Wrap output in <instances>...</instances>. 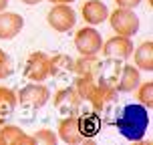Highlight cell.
Segmentation results:
<instances>
[{
	"label": "cell",
	"mask_w": 153,
	"mask_h": 145,
	"mask_svg": "<svg viewBox=\"0 0 153 145\" xmlns=\"http://www.w3.org/2000/svg\"><path fill=\"white\" fill-rule=\"evenodd\" d=\"M115 127L125 139L129 141H141L149 127V113L141 103L135 105H125V107L115 115Z\"/></svg>",
	"instance_id": "cell-1"
},
{
	"label": "cell",
	"mask_w": 153,
	"mask_h": 145,
	"mask_svg": "<svg viewBox=\"0 0 153 145\" xmlns=\"http://www.w3.org/2000/svg\"><path fill=\"white\" fill-rule=\"evenodd\" d=\"M107 18L111 22V26H113V30L117 34H123V36H135L139 32V26H141L139 16L131 8H117Z\"/></svg>",
	"instance_id": "cell-2"
},
{
	"label": "cell",
	"mask_w": 153,
	"mask_h": 145,
	"mask_svg": "<svg viewBox=\"0 0 153 145\" xmlns=\"http://www.w3.org/2000/svg\"><path fill=\"white\" fill-rule=\"evenodd\" d=\"M16 99H18V103L26 109H40L48 103L51 91L40 83H30V85L22 87L20 91L16 93Z\"/></svg>",
	"instance_id": "cell-3"
},
{
	"label": "cell",
	"mask_w": 153,
	"mask_h": 145,
	"mask_svg": "<svg viewBox=\"0 0 153 145\" xmlns=\"http://www.w3.org/2000/svg\"><path fill=\"white\" fill-rule=\"evenodd\" d=\"M24 77L28 81H34V83L46 81L51 77V57L42 51L32 53L26 59V65H24Z\"/></svg>",
	"instance_id": "cell-4"
},
{
	"label": "cell",
	"mask_w": 153,
	"mask_h": 145,
	"mask_svg": "<svg viewBox=\"0 0 153 145\" xmlns=\"http://www.w3.org/2000/svg\"><path fill=\"white\" fill-rule=\"evenodd\" d=\"M103 46V38L93 26H85L75 34V48L81 53V57H95L99 54Z\"/></svg>",
	"instance_id": "cell-5"
},
{
	"label": "cell",
	"mask_w": 153,
	"mask_h": 145,
	"mask_svg": "<svg viewBox=\"0 0 153 145\" xmlns=\"http://www.w3.org/2000/svg\"><path fill=\"white\" fill-rule=\"evenodd\" d=\"M46 20L51 24V28H54L56 32H69L76 24V12L69 4H56L51 8Z\"/></svg>",
	"instance_id": "cell-6"
},
{
	"label": "cell",
	"mask_w": 153,
	"mask_h": 145,
	"mask_svg": "<svg viewBox=\"0 0 153 145\" xmlns=\"http://www.w3.org/2000/svg\"><path fill=\"white\" fill-rule=\"evenodd\" d=\"M81 105H83V99L76 93L75 87H65L61 91H56V95H54V107L65 117L67 115H79L81 113Z\"/></svg>",
	"instance_id": "cell-7"
},
{
	"label": "cell",
	"mask_w": 153,
	"mask_h": 145,
	"mask_svg": "<svg viewBox=\"0 0 153 145\" xmlns=\"http://www.w3.org/2000/svg\"><path fill=\"white\" fill-rule=\"evenodd\" d=\"M133 42H131V36H123V34H117V36L109 38L105 45L101 46V51L105 53L107 59H117V61H125L129 59L131 53H133Z\"/></svg>",
	"instance_id": "cell-8"
},
{
	"label": "cell",
	"mask_w": 153,
	"mask_h": 145,
	"mask_svg": "<svg viewBox=\"0 0 153 145\" xmlns=\"http://www.w3.org/2000/svg\"><path fill=\"white\" fill-rule=\"evenodd\" d=\"M56 137L61 139V141H65V143H69V145L83 143L85 137L81 135L76 115H67V117L59 123V135H56Z\"/></svg>",
	"instance_id": "cell-9"
},
{
	"label": "cell",
	"mask_w": 153,
	"mask_h": 145,
	"mask_svg": "<svg viewBox=\"0 0 153 145\" xmlns=\"http://www.w3.org/2000/svg\"><path fill=\"white\" fill-rule=\"evenodd\" d=\"M139 83H141V75H139L137 67L123 65L119 71V77L115 81V89H117V93H131L139 87Z\"/></svg>",
	"instance_id": "cell-10"
},
{
	"label": "cell",
	"mask_w": 153,
	"mask_h": 145,
	"mask_svg": "<svg viewBox=\"0 0 153 145\" xmlns=\"http://www.w3.org/2000/svg\"><path fill=\"white\" fill-rule=\"evenodd\" d=\"M24 26V18L16 12H0V38L2 40H10L14 38Z\"/></svg>",
	"instance_id": "cell-11"
},
{
	"label": "cell",
	"mask_w": 153,
	"mask_h": 145,
	"mask_svg": "<svg viewBox=\"0 0 153 145\" xmlns=\"http://www.w3.org/2000/svg\"><path fill=\"white\" fill-rule=\"evenodd\" d=\"M107 16H109V8H107V4L101 2V0H87L83 4V18L91 24V26L105 22Z\"/></svg>",
	"instance_id": "cell-12"
},
{
	"label": "cell",
	"mask_w": 153,
	"mask_h": 145,
	"mask_svg": "<svg viewBox=\"0 0 153 145\" xmlns=\"http://www.w3.org/2000/svg\"><path fill=\"white\" fill-rule=\"evenodd\" d=\"M79 119V129H81V135L87 139H93L95 135H99L101 127H103V119L99 117L97 111H89V113H83V115H76Z\"/></svg>",
	"instance_id": "cell-13"
},
{
	"label": "cell",
	"mask_w": 153,
	"mask_h": 145,
	"mask_svg": "<svg viewBox=\"0 0 153 145\" xmlns=\"http://www.w3.org/2000/svg\"><path fill=\"white\" fill-rule=\"evenodd\" d=\"M0 145H34L32 135H26L20 127L6 125L0 129Z\"/></svg>",
	"instance_id": "cell-14"
},
{
	"label": "cell",
	"mask_w": 153,
	"mask_h": 145,
	"mask_svg": "<svg viewBox=\"0 0 153 145\" xmlns=\"http://www.w3.org/2000/svg\"><path fill=\"white\" fill-rule=\"evenodd\" d=\"M99 69H101V61L95 57H81L79 61L73 62V75L75 77H99Z\"/></svg>",
	"instance_id": "cell-15"
},
{
	"label": "cell",
	"mask_w": 153,
	"mask_h": 145,
	"mask_svg": "<svg viewBox=\"0 0 153 145\" xmlns=\"http://www.w3.org/2000/svg\"><path fill=\"white\" fill-rule=\"evenodd\" d=\"M16 105H18L16 93L12 89H8V87H0V127L10 115L14 113Z\"/></svg>",
	"instance_id": "cell-16"
},
{
	"label": "cell",
	"mask_w": 153,
	"mask_h": 145,
	"mask_svg": "<svg viewBox=\"0 0 153 145\" xmlns=\"http://www.w3.org/2000/svg\"><path fill=\"white\" fill-rule=\"evenodd\" d=\"M133 51H135V65H137V69L151 73L153 71V42L145 40V42H141Z\"/></svg>",
	"instance_id": "cell-17"
},
{
	"label": "cell",
	"mask_w": 153,
	"mask_h": 145,
	"mask_svg": "<svg viewBox=\"0 0 153 145\" xmlns=\"http://www.w3.org/2000/svg\"><path fill=\"white\" fill-rule=\"evenodd\" d=\"M123 62L117 61V59H109V61H101V69H99V81L103 83H109L115 87V81L119 77V71H121Z\"/></svg>",
	"instance_id": "cell-18"
},
{
	"label": "cell",
	"mask_w": 153,
	"mask_h": 145,
	"mask_svg": "<svg viewBox=\"0 0 153 145\" xmlns=\"http://www.w3.org/2000/svg\"><path fill=\"white\" fill-rule=\"evenodd\" d=\"M73 59L69 54H54L51 57V77L73 75Z\"/></svg>",
	"instance_id": "cell-19"
},
{
	"label": "cell",
	"mask_w": 153,
	"mask_h": 145,
	"mask_svg": "<svg viewBox=\"0 0 153 145\" xmlns=\"http://www.w3.org/2000/svg\"><path fill=\"white\" fill-rule=\"evenodd\" d=\"M137 97H139V103H141L147 111L153 107V83L151 81H147V83H143L141 87H139V95Z\"/></svg>",
	"instance_id": "cell-20"
},
{
	"label": "cell",
	"mask_w": 153,
	"mask_h": 145,
	"mask_svg": "<svg viewBox=\"0 0 153 145\" xmlns=\"http://www.w3.org/2000/svg\"><path fill=\"white\" fill-rule=\"evenodd\" d=\"M12 73H14V62L10 59V54L0 48V81L2 79H8Z\"/></svg>",
	"instance_id": "cell-21"
},
{
	"label": "cell",
	"mask_w": 153,
	"mask_h": 145,
	"mask_svg": "<svg viewBox=\"0 0 153 145\" xmlns=\"http://www.w3.org/2000/svg\"><path fill=\"white\" fill-rule=\"evenodd\" d=\"M32 141H34V143H40V145H54L59 141V137H56L51 129H40L38 133L32 135Z\"/></svg>",
	"instance_id": "cell-22"
},
{
	"label": "cell",
	"mask_w": 153,
	"mask_h": 145,
	"mask_svg": "<svg viewBox=\"0 0 153 145\" xmlns=\"http://www.w3.org/2000/svg\"><path fill=\"white\" fill-rule=\"evenodd\" d=\"M115 2H117V6H119V8H131V10L137 8L139 4H141V0H115Z\"/></svg>",
	"instance_id": "cell-23"
},
{
	"label": "cell",
	"mask_w": 153,
	"mask_h": 145,
	"mask_svg": "<svg viewBox=\"0 0 153 145\" xmlns=\"http://www.w3.org/2000/svg\"><path fill=\"white\" fill-rule=\"evenodd\" d=\"M54 4H71V2H75V0H51Z\"/></svg>",
	"instance_id": "cell-24"
},
{
	"label": "cell",
	"mask_w": 153,
	"mask_h": 145,
	"mask_svg": "<svg viewBox=\"0 0 153 145\" xmlns=\"http://www.w3.org/2000/svg\"><path fill=\"white\" fill-rule=\"evenodd\" d=\"M24 4H28V6H34V4H38V2H42V0H22Z\"/></svg>",
	"instance_id": "cell-25"
},
{
	"label": "cell",
	"mask_w": 153,
	"mask_h": 145,
	"mask_svg": "<svg viewBox=\"0 0 153 145\" xmlns=\"http://www.w3.org/2000/svg\"><path fill=\"white\" fill-rule=\"evenodd\" d=\"M6 6H8V0H0V12H2Z\"/></svg>",
	"instance_id": "cell-26"
}]
</instances>
